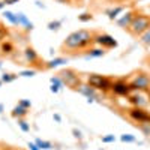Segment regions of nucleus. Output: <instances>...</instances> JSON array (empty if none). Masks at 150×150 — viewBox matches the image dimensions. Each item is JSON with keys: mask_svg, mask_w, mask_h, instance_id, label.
<instances>
[{"mask_svg": "<svg viewBox=\"0 0 150 150\" xmlns=\"http://www.w3.org/2000/svg\"><path fill=\"white\" fill-rule=\"evenodd\" d=\"M80 92L89 98V101H93V99L96 98L95 89H93V87H90V86H80Z\"/></svg>", "mask_w": 150, "mask_h": 150, "instance_id": "8", "label": "nucleus"}, {"mask_svg": "<svg viewBox=\"0 0 150 150\" xmlns=\"http://www.w3.org/2000/svg\"><path fill=\"white\" fill-rule=\"evenodd\" d=\"M149 27H150V20H149L147 17H143V15L135 17V18L129 23V30H131V33H134V35L143 33V32H146Z\"/></svg>", "mask_w": 150, "mask_h": 150, "instance_id": "2", "label": "nucleus"}, {"mask_svg": "<svg viewBox=\"0 0 150 150\" xmlns=\"http://www.w3.org/2000/svg\"><path fill=\"white\" fill-rule=\"evenodd\" d=\"M141 42H143L144 45H150V29H147V30H146V33L143 35Z\"/></svg>", "mask_w": 150, "mask_h": 150, "instance_id": "13", "label": "nucleus"}, {"mask_svg": "<svg viewBox=\"0 0 150 150\" xmlns=\"http://www.w3.org/2000/svg\"><path fill=\"white\" fill-rule=\"evenodd\" d=\"M5 35H6V30L0 27V39H3V36H5Z\"/></svg>", "mask_w": 150, "mask_h": 150, "instance_id": "26", "label": "nucleus"}, {"mask_svg": "<svg viewBox=\"0 0 150 150\" xmlns=\"http://www.w3.org/2000/svg\"><path fill=\"white\" fill-rule=\"evenodd\" d=\"M60 80H63L66 83V86H69V87H75L78 84V75H75L72 71H62Z\"/></svg>", "mask_w": 150, "mask_h": 150, "instance_id": "4", "label": "nucleus"}, {"mask_svg": "<svg viewBox=\"0 0 150 150\" xmlns=\"http://www.w3.org/2000/svg\"><path fill=\"white\" fill-rule=\"evenodd\" d=\"M111 87H112V90H114L117 95H126V93H129V90L132 89L131 86L125 84V83H116V84H112Z\"/></svg>", "mask_w": 150, "mask_h": 150, "instance_id": "7", "label": "nucleus"}, {"mask_svg": "<svg viewBox=\"0 0 150 150\" xmlns=\"http://www.w3.org/2000/svg\"><path fill=\"white\" fill-rule=\"evenodd\" d=\"M122 141L132 143V141H135V137H132V135H122Z\"/></svg>", "mask_w": 150, "mask_h": 150, "instance_id": "17", "label": "nucleus"}, {"mask_svg": "<svg viewBox=\"0 0 150 150\" xmlns=\"http://www.w3.org/2000/svg\"><path fill=\"white\" fill-rule=\"evenodd\" d=\"M96 42H98L99 45H102V47H107V48H112V47L117 45V42L112 39L111 36H108V35H101V36H98V38H96Z\"/></svg>", "mask_w": 150, "mask_h": 150, "instance_id": "6", "label": "nucleus"}, {"mask_svg": "<svg viewBox=\"0 0 150 150\" xmlns=\"http://www.w3.org/2000/svg\"><path fill=\"white\" fill-rule=\"evenodd\" d=\"M62 63H66V60H65V59H56V60H53V62H50V63L47 65V68H54V66H59V65H62Z\"/></svg>", "mask_w": 150, "mask_h": 150, "instance_id": "11", "label": "nucleus"}, {"mask_svg": "<svg viewBox=\"0 0 150 150\" xmlns=\"http://www.w3.org/2000/svg\"><path fill=\"white\" fill-rule=\"evenodd\" d=\"M20 105H21V107H24V108H27V107H30V102H27V101H21V102H20Z\"/></svg>", "mask_w": 150, "mask_h": 150, "instance_id": "24", "label": "nucleus"}, {"mask_svg": "<svg viewBox=\"0 0 150 150\" xmlns=\"http://www.w3.org/2000/svg\"><path fill=\"white\" fill-rule=\"evenodd\" d=\"M24 114H27V110L23 108L21 105L17 107V108L14 110V112H12V116H15V117H17V116H24Z\"/></svg>", "mask_w": 150, "mask_h": 150, "instance_id": "10", "label": "nucleus"}, {"mask_svg": "<svg viewBox=\"0 0 150 150\" xmlns=\"http://www.w3.org/2000/svg\"><path fill=\"white\" fill-rule=\"evenodd\" d=\"M30 147H32V150H38V146H35V144H30Z\"/></svg>", "mask_w": 150, "mask_h": 150, "instance_id": "27", "label": "nucleus"}, {"mask_svg": "<svg viewBox=\"0 0 150 150\" xmlns=\"http://www.w3.org/2000/svg\"><path fill=\"white\" fill-rule=\"evenodd\" d=\"M101 56H104L102 50H92V51L87 54V57H101Z\"/></svg>", "mask_w": 150, "mask_h": 150, "instance_id": "14", "label": "nucleus"}, {"mask_svg": "<svg viewBox=\"0 0 150 150\" xmlns=\"http://www.w3.org/2000/svg\"><path fill=\"white\" fill-rule=\"evenodd\" d=\"M102 141H105V143H110V141H114V137H104V138H102Z\"/></svg>", "mask_w": 150, "mask_h": 150, "instance_id": "23", "label": "nucleus"}, {"mask_svg": "<svg viewBox=\"0 0 150 150\" xmlns=\"http://www.w3.org/2000/svg\"><path fill=\"white\" fill-rule=\"evenodd\" d=\"M14 80V77H11V75H5L3 77V81H12Z\"/></svg>", "mask_w": 150, "mask_h": 150, "instance_id": "25", "label": "nucleus"}, {"mask_svg": "<svg viewBox=\"0 0 150 150\" xmlns=\"http://www.w3.org/2000/svg\"><path fill=\"white\" fill-rule=\"evenodd\" d=\"M59 26H60V23H51V24H50V29H59Z\"/></svg>", "mask_w": 150, "mask_h": 150, "instance_id": "22", "label": "nucleus"}, {"mask_svg": "<svg viewBox=\"0 0 150 150\" xmlns=\"http://www.w3.org/2000/svg\"><path fill=\"white\" fill-rule=\"evenodd\" d=\"M21 75H24V77H32V75H35V71H26V72H23Z\"/></svg>", "mask_w": 150, "mask_h": 150, "instance_id": "21", "label": "nucleus"}, {"mask_svg": "<svg viewBox=\"0 0 150 150\" xmlns=\"http://www.w3.org/2000/svg\"><path fill=\"white\" fill-rule=\"evenodd\" d=\"M120 11H122V8H117L116 11H112V12H110V18H114V17H116V14H119Z\"/></svg>", "mask_w": 150, "mask_h": 150, "instance_id": "20", "label": "nucleus"}, {"mask_svg": "<svg viewBox=\"0 0 150 150\" xmlns=\"http://www.w3.org/2000/svg\"><path fill=\"white\" fill-rule=\"evenodd\" d=\"M18 123H20V126H21V129H23V131H26V132H27V131L30 129V128L27 126V125H26V122H23V120H20Z\"/></svg>", "mask_w": 150, "mask_h": 150, "instance_id": "18", "label": "nucleus"}, {"mask_svg": "<svg viewBox=\"0 0 150 150\" xmlns=\"http://www.w3.org/2000/svg\"><path fill=\"white\" fill-rule=\"evenodd\" d=\"M129 20H131V14H129L128 17H125L123 20H120V21H119V24H120V26H125V24H126V23H128Z\"/></svg>", "mask_w": 150, "mask_h": 150, "instance_id": "19", "label": "nucleus"}, {"mask_svg": "<svg viewBox=\"0 0 150 150\" xmlns=\"http://www.w3.org/2000/svg\"><path fill=\"white\" fill-rule=\"evenodd\" d=\"M131 116L137 120H147V114L143 112V110H132L131 111Z\"/></svg>", "mask_w": 150, "mask_h": 150, "instance_id": "9", "label": "nucleus"}, {"mask_svg": "<svg viewBox=\"0 0 150 150\" xmlns=\"http://www.w3.org/2000/svg\"><path fill=\"white\" fill-rule=\"evenodd\" d=\"M90 41H92V35L87 30H77L66 38L63 45L69 50H77V48H83L87 44H90Z\"/></svg>", "mask_w": 150, "mask_h": 150, "instance_id": "1", "label": "nucleus"}, {"mask_svg": "<svg viewBox=\"0 0 150 150\" xmlns=\"http://www.w3.org/2000/svg\"><path fill=\"white\" fill-rule=\"evenodd\" d=\"M5 17H6V18H9L14 24H20V21H18V15H17V17H14V14H12V12H5Z\"/></svg>", "mask_w": 150, "mask_h": 150, "instance_id": "15", "label": "nucleus"}, {"mask_svg": "<svg viewBox=\"0 0 150 150\" xmlns=\"http://www.w3.org/2000/svg\"><path fill=\"white\" fill-rule=\"evenodd\" d=\"M36 144H38V147H39V149H51V144L47 143V141H41V140H38V141H36Z\"/></svg>", "mask_w": 150, "mask_h": 150, "instance_id": "16", "label": "nucleus"}, {"mask_svg": "<svg viewBox=\"0 0 150 150\" xmlns=\"http://www.w3.org/2000/svg\"><path fill=\"white\" fill-rule=\"evenodd\" d=\"M26 56H27V59H29L30 62H35V60L38 59V56H36V53L33 51V50H32V48H27V50H26Z\"/></svg>", "mask_w": 150, "mask_h": 150, "instance_id": "12", "label": "nucleus"}, {"mask_svg": "<svg viewBox=\"0 0 150 150\" xmlns=\"http://www.w3.org/2000/svg\"><path fill=\"white\" fill-rule=\"evenodd\" d=\"M149 84H150V80L146 77V75H138V77L132 81L131 87L132 89H147Z\"/></svg>", "mask_w": 150, "mask_h": 150, "instance_id": "5", "label": "nucleus"}, {"mask_svg": "<svg viewBox=\"0 0 150 150\" xmlns=\"http://www.w3.org/2000/svg\"><path fill=\"white\" fill-rule=\"evenodd\" d=\"M87 81H89V86H90V87H93V89L107 90V89H110V87H111L110 81H108L105 77H102V75H96V74L89 75V78H87Z\"/></svg>", "mask_w": 150, "mask_h": 150, "instance_id": "3", "label": "nucleus"}]
</instances>
